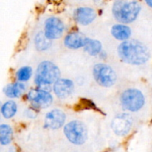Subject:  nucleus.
<instances>
[{"label": "nucleus", "mask_w": 152, "mask_h": 152, "mask_svg": "<svg viewBox=\"0 0 152 152\" xmlns=\"http://www.w3.org/2000/svg\"><path fill=\"white\" fill-rule=\"evenodd\" d=\"M119 59L131 65H142L150 59V51L145 45L139 40L128 39L122 42L117 48Z\"/></svg>", "instance_id": "1"}, {"label": "nucleus", "mask_w": 152, "mask_h": 152, "mask_svg": "<svg viewBox=\"0 0 152 152\" xmlns=\"http://www.w3.org/2000/svg\"><path fill=\"white\" fill-rule=\"evenodd\" d=\"M61 73L58 65L49 60H44L37 66L34 74V84L37 88L50 92L54 83L61 78Z\"/></svg>", "instance_id": "2"}, {"label": "nucleus", "mask_w": 152, "mask_h": 152, "mask_svg": "<svg viewBox=\"0 0 152 152\" xmlns=\"http://www.w3.org/2000/svg\"><path fill=\"white\" fill-rule=\"evenodd\" d=\"M141 5L137 0H115L112 6V13L119 23L131 24L138 17Z\"/></svg>", "instance_id": "3"}, {"label": "nucleus", "mask_w": 152, "mask_h": 152, "mask_svg": "<svg viewBox=\"0 0 152 152\" xmlns=\"http://www.w3.org/2000/svg\"><path fill=\"white\" fill-rule=\"evenodd\" d=\"M119 101L124 111L134 113L140 111L143 108L145 99L141 91L134 88H130L122 92Z\"/></svg>", "instance_id": "4"}, {"label": "nucleus", "mask_w": 152, "mask_h": 152, "mask_svg": "<svg viewBox=\"0 0 152 152\" xmlns=\"http://www.w3.org/2000/svg\"><path fill=\"white\" fill-rule=\"evenodd\" d=\"M63 134L70 143L81 145L86 142L88 138V130L83 122L73 120L63 126Z\"/></svg>", "instance_id": "5"}, {"label": "nucleus", "mask_w": 152, "mask_h": 152, "mask_svg": "<svg viewBox=\"0 0 152 152\" xmlns=\"http://www.w3.org/2000/svg\"><path fill=\"white\" fill-rule=\"evenodd\" d=\"M92 77L98 86L103 88H110L114 86L117 80L116 71L110 65L98 62L92 68Z\"/></svg>", "instance_id": "6"}, {"label": "nucleus", "mask_w": 152, "mask_h": 152, "mask_svg": "<svg viewBox=\"0 0 152 152\" xmlns=\"http://www.w3.org/2000/svg\"><path fill=\"white\" fill-rule=\"evenodd\" d=\"M27 100L36 109H44L52 105L54 101L52 94L40 88L31 89L26 94Z\"/></svg>", "instance_id": "7"}, {"label": "nucleus", "mask_w": 152, "mask_h": 152, "mask_svg": "<svg viewBox=\"0 0 152 152\" xmlns=\"http://www.w3.org/2000/svg\"><path fill=\"white\" fill-rule=\"evenodd\" d=\"M65 31V25L61 19L56 16H50L44 22L43 34L50 41L58 39L63 37Z\"/></svg>", "instance_id": "8"}, {"label": "nucleus", "mask_w": 152, "mask_h": 152, "mask_svg": "<svg viewBox=\"0 0 152 152\" xmlns=\"http://www.w3.org/2000/svg\"><path fill=\"white\" fill-rule=\"evenodd\" d=\"M110 126L116 135L119 137L127 136L132 129V117L127 112L120 113L113 117Z\"/></svg>", "instance_id": "9"}, {"label": "nucleus", "mask_w": 152, "mask_h": 152, "mask_svg": "<svg viewBox=\"0 0 152 152\" xmlns=\"http://www.w3.org/2000/svg\"><path fill=\"white\" fill-rule=\"evenodd\" d=\"M66 115L61 109L55 108L47 112L44 117V128L49 130H58L65 126Z\"/></svg>", "instance_id": "10"}, {"label": "nucleus", "mask_w": 152, "mask_h": 152, "mask_svg": "<svg viewBox=\"0 0 152 152\" xmlns=\"http://www.w3.org/2000/svg\"><path fill=\"white\" fill-rule=\"evenodd\" d=\"M52 91L59 99H67L74 92L75 83L70 79L60 78L52 86Z\"/></svg>", "instance_id": "11"}, {"label": "nucleus", "mask_w": 152, "mask_h": 152, "mask_svg": "<svg viewBox=\"0 0 152 152\" xmlns=\"http://www.w3.org/2000/svg\"><path fill=\"white\" fill-rule=\"evenodd\" d=\"M97 17L95 9L90 7H79L73 12V19L78 25L86 26L92 24Z\"/></svg>", "instance_id": "12"}, {"label": "nucleus", "mask_w": 152, "mask_h": 152, "mask_svg": "<svg viewBox=\"0 0 152 152\" xmlns=\"http://www.w3.org/2000/svg\"><path fill=\"white\" fill-rule=\"evenodd\" d=\"M86 37L81 33L72 31L65 36L63 44L66 48L71 50H77L83 48Z\"/></svg>", "instance_id": "13"}, {"label": "nucleus", "mask_w": 152, "mask_h": 152, "mask_svg": "<svg viewBox=\"0 0 152 152\" xmlns=\"http://www.w3.org/2000/svg\"><path fill=\"white\" fill-rule=\"evenodd\" d=\"M26 85L24 83L16 81L6 85L3 88V93L6 97L10 99H18L25 94Z\"/></svg>", "instance_id": "14"}, {"label": "nucleus", "mask_w": 152, "mask_h": 152, "mask_svg": "<svg viewBox=\"0 0 152 152\" xmlns=\"http://www.w3.org/2000/svg\"><path fill=\"white\" fill-rule=\"evenodd\" d=\"M131 29L129 26L125 24H115L110 30L112 37L118 41L124 42L128 40L131 36Z\"/></svg>", "instance_id": "15"}, {"label": "nucleus", "mask_w": 152, "mask_h": 152, "mask_svg": "<svg viewBox=\"0 0 152 152\" xmlns=\"http://www.w3.org/2000/svg\"><path fill=\"white\" fill-rule=\"evenodd\" d=\"M17 103L13 99H8L1 103L0 113H1V117L5 120H10V119L13 118L17 114Z\"/></svg>", "instance_id": "16"}, {"label": "nucleus", "mask_w": 152, "mask_h": 152, "mask_svg": "<svg viewBox=\"0 0 152 152\" xmlns=\"http://www.w3.org/2000/svg\"><path fill=\"white\" fill-rule=\"evenodd\" d=\"M83 50L87 54L92 56H96L102 51V44L100 41L86 37L85 39Z\"/></svg>", "instance_id": "17"}, {"label": "nucleus", "mask_w": 152, "mask_h": 152, "mask_svg": "<svg viewBox=\"0 0 152 152\" xmlns=\"http://www.w3.org/2000/svg\"><path fill=\"white\" fill-rule=\"evenodd\" d=\"M13 139V130L11 126L6 123L0 124V145L7 146Z\"/></svg>", "instance_id": "18"}, {"label": "nucleus", "mask_w": 152, "mask_h": 152, "mask_svg": "<svg viewBox=\"0 0 152 152\" xmlns=\"http://www.w3.org/2000/svg\"><path fill=\"white\" fill-rule=\"evenodd\" d=\"M34 44L38 51H46L50 48L52 42L45 37L43 31H39L34 37Z\"/></svg>", "instance_id": "19"}, {"label": "nucleus", "mask_w": 152, "mask_h": 152, "mask_svg": "<svg viewBox=\"0 0 152 152\" xmlns=\"http://www.w3.org/2000/svg\"><path fill=\"white\" fill-rule=\"evenodd\" d=\"M33 69L30 66H22L19 68L15 74L16 81L24 83L28 82L32 77Z\"/></svg>", "instance_id": "20"}, {"label": "nucleus", "mask_w": 152, "mask_h": 152, "mask_svg": "<svg viewBox=\"0 0 152 152\" xmlns=\"http://www.w3.org/2000/svg\"><path fill=\"white\" fill-rule=\"evenodd\" d=\"M36 108H27L25 111V116L28 119H35L37 116V112Z\"/></svg>", "instance_id": "21"}, {"label": "nucleus", "mask_w": 152, "mask_h": 152, "mask_svg": "<svg viewBox=\"0 0 152 152\" xmlns=\"http://www.w3.org/2000/svg\"><path fill=\"white\" fill-rule=\"evenodd\" d=\"M98 56H99L100 58H101V59H105L106 58H107V53H106L104 50H102V51L99 53Z\"/></svg>", "instance_id": "22"}, {"label": "nucleus", "mask_w": 152, "mask_h": 152, "mask_svg": "<svg viewBox=\"0 0 152 152\" xmlns=\"http://www.w3.org/2000/svg\"><path fill=\"white\" fill-rule=\"evenodd\" d=\"M7 152H19V151H18L16 147L11 146V147H10V148H9V149H8V151H7Z\"/></svg>", "instance_id": "23"}, {"label": "nucleus", "mask_w": 152, "mask_h": 152, "mask_svg": "<svg viewBox=\"0 0 152 152\" xmlns=\"http://www.w3.org/2000/svg\"><path fill=\"white\" fill-rule=\"evenodd\" d=\"M145 1L149 7H152V0H145Z\"/></svg>", "instance_id": "24"}, {"label": "nucleus", "mask_w": 152, "mask_h": 152, "mask_svg": "<svg viewBox=\"0 0 152 152\" xmlns=\"http://www.w3.org/2000/svg\"><path fill=\"white\" fill-rule=\"evenodd\" d=\"M1 102H0V108H1ZM1 113H0V119H1Z\"/></svg>", "instance_id": "25"}, {"label": "nucleus", "mask_w": 152, "mask_h": 152, "mask_svg": "<svg viewBox=\"0 0 152 152\" xmlns=\"http://www.w3.org/2000/svg\"><path fill=\"white\" fill-rule=\"evenodd\" d=\"M77 1H81V0H77Z\"/></svg>", "instance_id": "26"}]
</instances>
